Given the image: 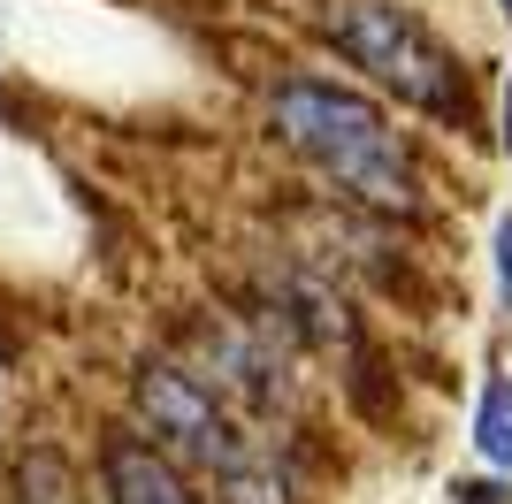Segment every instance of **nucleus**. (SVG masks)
Returning a JSON list of instances; mask_svg holds the SVG:
<instances>
[{
	"label": "nucleus",
	"mask_w": 512,
	"mask_h": 504,
	"mask_svg": "<svg viewBox=\"0 0 512 504\" xmlns=\"http://www.w3.org/2000/svg\"><path fill=\"white\" fill-rule=\"evenodd\" d=\"M268 123L314 176L360 199L375 214H421V176H413V146L375 100L344 92L329 77H283L268 92Z\"/></svg>",
	"instance_id": "1"
},
{
	"label": "nucleus",
	"mask_w": 512,
	"mask_h": 504,
	"mask_svg": "<svg viewBox=\"0 0 512 504\" xmlns=\"http://www.w3.org/2000/svg\"><path fill=\"white\" fill-rule=\"evenodd\" d=\"M321 39L337 46L367 84H383L398 107H413V115H436V123L467 115L459 54L398 0H321Z\"/></svg>",
	"instance_id": "2"
},
{
	"label": "nucleus",
	"mask_w": 512,
	"mask_h": 504,
	"mask_svg": "<svg viewBox=\"0 0 512 504\" xmlns=\"http://www.w3.org/2000/svg\"><path fill=\"white\" fill-rule=\"evenodd\" d=\"M130 398H138V420L153 428V451H169L176 466H199V474H222V466H237L253 443H245V428L230 420V405L214 398L207 382L184 367V359H146L138 367V382H130Z\"/></svg>",
	"instance_id": "3"
},
{
	"label": "nucleus",
	"mask_w": 512,
	"mask_h": 504,
	"mask_svg": "<svg viewBox=\"0 0 512 504\" xmlns=\"http://www.w3.org/2000/svg\"><path fill=\"white\" fill-rule=\"evenodd\" d=\"M100 474H107V504H199L192 482H184V466L169 451H153L146 436H115Z\"/></svg>",
	"instance_id": "4"
},
{
	"label": "nucleus",
	"mask_w": 512,
	"mask_h": 504,
	"mask_svg": "<svg viewBox=\"0 0 512 504\" xmlns=\"http://www.w3.org/2000/svg\"><path fill=\"white\" fill-rule=\"evenodd\" d=\"M214 489H222V504H299V489L276 466V451H245L237 466L214 474Z\"/></svg>",
	"instance_id": "5"
},
{
	"label": "nucleus",
	"mask_w": 512,
	"mask_h": 504,
	"mask_svg": "<svg viewBox=\"0 0 512 504\" xmlns=\"http://www.w3.org/2000/svg\"><path fill=\"white\" fill-rule=\"evenodd\" d=\"M474 451L497 466V474H512V382L497 375L490 390H482V405H474Z\"/></svg>",
	"instance_id": "6"
},
{
	"label": "nucleus",
	"mask_w": 512,
	"mask_h": 504,
	"mask_svg": "<svg viewBox=\"0 0 512 504\" xmlns=\"http://www.w3.org/2000/svg\"><path fill=\"white\" fill-rule=\"evenodd\" d=\"M497 291H505V306H512V214L497 222Z\"/></svg>",
	"instance_id": "7"
},
{
	"label": "nucleus",
	"mask_w": 512,
	"mask_h": 504,
	"mask_svg": "<svg viewBox=\"0 0 512 504\" xmlns=\"http://www.w3.org/2000/svg\"><path fill=\"white\" fill-rule=\"evenodd\" d=\"M451 504H505V489H497V482H459Z\"/></svg>",
	"instance_id": "8"
},
{
	"label": "nucleus",
	"mask_w": 512,
	"mask_h": 504,
	"mask_svg": "<svg viewBox=\"0 0 512 504\" xmlns=\"http://www.w3.org/2000/svg\"><path fill=\"white\" fill-rule=\"evenodd\" d=\"M497 138L512 146V77H505V130H497Z\"/></svg>",
	"instance_id": "9"
},
{
	"label": "nucleus",
	"mask_w": 512,
	"mask_h": 504,
	"mask_svg": "<svg viewBox=\"0 0 512 504\" xmlns=\"http://www.w3.org/2000/svg\"><path fill=\"white\" fill-rule=\"evenodd\" d=\"M497 8H505V23H512V0H497Z\"/></svg>",
	"instance_id": "10"
}]
</instances>
